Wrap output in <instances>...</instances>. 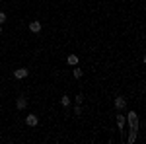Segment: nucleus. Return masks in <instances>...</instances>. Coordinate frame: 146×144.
Segmentation results:
<instances>
[{
    "label": "nucleus",
    "instance_id": "1",
    "mask_svg": "<svg viewBox=\"0 0 146 144\" xmlns=\"http://www.w3.org/2000/svg\"><path fill=\"white\" fill-rule=\"evenodd\" d=\"M125 121H129L131 129L138 131V115H136L135 111H129V113H127V117H125Z\"/></svg>",
    "mask_w": 146,
    "mask_h": 144
},
{
    "label": "nucleus",
    "instance_id": "2",
    "mask_svg": "<svg viewBox=\"0 0 146 144\" xmlns=\"http://www.w3.org/2000/svg\"><path fill=\"white\" fill-rule=\"evenodd\" d=\"M27 74H29V70H27V68H18V70L14 72V76H16V78H20V80H22V78H25Z\"/></svg>",
    "mask_w": 146,
    "mask_h": 144
},
{
    "label": "nucleus",
    "instance_id": "3",
    "mask_svg": "<svg viewBox=\"0 0 146 144\" xmlns=\"http://www.w3.org/2000/svg\"><path fill=\"white\" fill-rule=\"evenodd\" d=\"M37 121H39V119H37V115H27V117H25V123H27L29 127H35Z\"/></svg>",
    "mask_w": 146,
    "mask_h": 144
},
{
    "label": "nucleus",
    "instance_id": "4",
    "mask_svg": "<svg viewBox=\"0 0 146 144\" xmlns=\"http://www.w3.org/2000/svg\"><path fill=\"white\" fill-rule=\"evenodd\" d=\"M125 105H127V101H125V98H121V96H117V100H115V107H117V109H123Z\"/></svg>",
    "mask_w": 146,
    "mask_h": 144
},
{
    "label": "nucleus",
    "instance_id": "5",
    "mask_svg": "<svg viewBox=\"0 0 146 144\" xmlns=\"http://www.w3.org/2000/svg\"><path fill=\"white\" fill-rule=\"evenodd\" d=\"M16 105H18V109H25V105H27V100L25 98H18V101H16Z\"/></svg>",
    "mask_w": 146,
    "mask_h": 144
},
{
    "label": "nucleus",
    "instance_id": "6",
    "mask_svg": "<svg viewBox=\"0 0 146 144\" xmlns=\"http://www.w3.org/2000/svg\"><path fill=\"white\" fill-rule=\"evenodd\" d=\"M29 29H31L33 33L41 31V23H39V22H31V23H29Z\"/></svg>",
    "mask_w": 146,
    "mask_h": 144
},
{
    "label": "nucleus",
    "instance_id": "7",
    "mask_svg": "<svg viewBox=\"0 0 146 144\" xmlns=\"http://www.w3.org/2000/svg\"><path fill=\"white\" fill-rule=\"evenodd\" d=\"M68 64H70V66H76V64H78V56L76 55H68Z\"/></svg>",
    "mask_w": 146,
    "mask_h": 144
},
{
    "label": "nucleus",
    "instance_id": "8",
    "mask_svg": "<svg viewBox=\"0 0 146 144\" xmlns=\"http://www.w3.org/2000/svg\"><path fill=\"white\" fill-rule=\"evenodd\" d=\"M117 125H119V131L125 127V115H117Z\"/></svg>",
    "mask_w": 146,
    "mask_h": 144
},
{
    "label": "nucleus",
    "instance_id": "9",
    "mask_svg": "<svg viewBox=\"0 0 146 144\" xmlns=\"http://www.w3.org/2000/svg\"><path fill=\"white\" fill-rule=\"evenodd\" d=\"M60 103H62L64 107H68V105H70V98H68V96H62V98H60Z\"/></svg>",
    "mask_w": 146,
    "mask_h": 144
},
{
    "label": "nucleus",
    "instance_id": "10",
    "mask_svg": "<svg viewBox=\"0 0 146 144\" xmlns=\"http://www.w3.org/2000/svg\"><path fill=\"white\" fill-rule=\"evenodd\" d=\"M136 140V131L135 129H131V134H129V142H135Z\"/></svg>",
    "mask_w": 146,
    "mask_h": 144
},
{
    "label": "nucleus",
    "instance_id": "11",
    "mask_svg": "<svg viewBox=\"0 0 146 144\" xmlns=\"http://www.w3.org/2000/svg\"><path fill=\"white\" fill-rule=\"evenodd\" d=\"M74 76H76V78H82V70H80V68H74Z\"/></svg>",
    "mask_w": 146,
    "mask_h": 144
},
{
    "label": "nucleus",
    "instance_id": "12",
    "mask_svg": "<svg viewBox=\"0 0 146 144\" xmlns=\"http://www.w3.org/2000/svg\"><path fill=\"white\" fill-rule=\"evenodd\" d=\"M4 22H6V14H4V12H0V25H2Z\"/></svg>",
    "mask_w": 146,
    "mask_h": 144
},
{
    "label": "nucleus",
    "instance_id": "13",
    "mask_svg": "<svg viewBox=\"0 0 146 144\" xmlns=\"http://www.w3.org/2000/svg\"><path fill=\"white\" fill-rule=\"evenodd\" d=\"M82 101H84V96H82V94H80V96H76V103H82Z\"/></svg>",
    "mask_w": 146,
    "mask_h": 144
},
{
    "label": "nucleus",
    "instance_id": "14",
    "mask_svg": "<svg viewBox=\"0 0 146 144\" xmlns=\"http://www.w3.org/2000/svg\"><path fill=\"white\" fill-rule=\"evenodd\" d=\"M0 33H2V25H0Z\"/></svg>",
    "mask_w": 146,
    "mask_h": 144
}]
</instances>
